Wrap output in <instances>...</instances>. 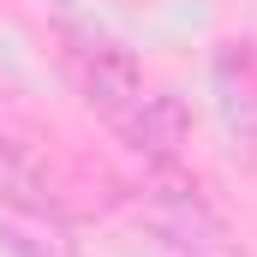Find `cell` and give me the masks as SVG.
Returning <instances> with one entry per match:
<instances>
[{
    "label": "cell",
    "instance_id": "1",
    "mask_svg": "<svg viewBox=\"0 0 257 257\" xmlns=\"http://www.w3.org/2000/svg\"><path fill=\"white\" fill-rule=\"evenodd\" d=\"M60 60H66V78H72V90L84 96V108L90 114H102L108 126H120L132 108L144 102V66L132 54L126 42H114V36H102V30H66L60 36Z\"/></svg>",
    "mask_w": 257,
    "mask_h": 257
},
{
    "label": "cell",
    "instance_id": "2",
    "mask_svg": "<svg viewBox=\"0 0 257 257\" xmlns=\"http://www.w3.org/2000/svg\"><path fill=\"white\" fill-rule=\"evenodd\" d=\"M138 215H144V227L162 245H174V251H186V257H209V251L227 245V221L209 209V197L197 192V180H180L174 174V162L144 186Z\"/></svg>",
    "mask_w": 257,
    "mask_h": 257
},
{
    "label": "cell",
    "instance_id": "3",
    "mask_svg": "<svg viewBox=\"0 0 257 257\" xmlns=\"http://www.w3.org/2000/svg\"><path fill=\"white\" fill-rule=\"evenodd\" d=\"M209 90H215V114L233 138V150H245L257 162V54L245 42H221L209 60Z\"/></svg>",
    "mask_w": 257,
    "mask_h": 257
},
{
    "label": "cell",
    "instance_id": "4",
    "mask_svg": "<svg viewBox=\"0 0 257 257\" xmlns=\"http://www.w3.org/2000/svg\"><path fill=\"white\" fill-rule=\"evenodd\" d=\"M186 102L174 96V90H144V102L132 108L126 120H120V138H126L138 156H150L156 168H168L174 156H180V144H186Z\"/></svg>",
    "mask_w": 257,
    "mask_h": 257
},
{
    "label": "cell",
    "instance_id": "5",
    "mask_svg": "<svg viewBox=\"0 0 257 257\" xmlns=\"http://www.w3.org/2000/svg\"><path fill=\"white\" fill-rule=\"evenodd\" d=\"M0 245L12 257H78V233L60 203H0Z\"/></svg>",
    "mask_w": 257,
    "mask_h": 257
},
{
    "label": "cell",
    "instance_id": "6",
    "mask_svg": "<svg viewBox=\"0 0 257 257\" xmlns=\"http://www.w3.org/2000/svg\"><path fill=\"white\" fill-rule=\"evenodd\" d=\"M0 203H54V186H48L42 162L12 138H0Z\"/></svg>",
    "mask_w": 257,
    "mask_h": 257
}]
</instances>
